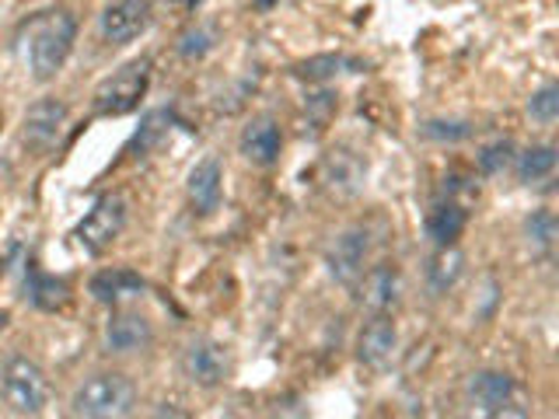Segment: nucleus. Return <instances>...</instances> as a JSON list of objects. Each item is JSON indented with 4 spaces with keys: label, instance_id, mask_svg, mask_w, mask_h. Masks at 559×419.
<instances>
[{
    "label": "nucleus",
    "instance_id": "nucleus-1",
    "mask_svg": "<svg viewBox=\"0 0 559 419\" xmlns=\"http://www.w3.org/2000/svg\"><path fill=\"white\" fill-rule=\"evenodd\" d=\"M77 42V18L70 11H46L28 25V70L36 81H53L64 70Z\"/></svg>",
    "mask_w": 559,
    "mask_h": 419
},
{
    "label": "nucleus",
    "instance_id": "nucleus-2",
    "mask_svg": "<svg viewBox=\"0 0 559 419\" xmlns=\"http://www.w3.org/2000/svg\"><path fill=\"white\" fill-rule=\"evenodd\" d=\"M136 409V384L119 370H102L74 388L70 413L77 419H130Z\"/></svg>",
    "mask_w": 559,
    "mask_h": 419
},
{
    "label": "nucleus",
    "instance_id": "nucleus-3",
    "mask_svg": "<svg viewBox=\"0 0 559 419\" xmlns=\"http://www.w3.org/2000/svg\"><path fill=\"white\" fill-rule=\"evenodd\" d=\"M0 395L18 416H42L46 406L53 402L50 375L25 353H14L0 367Z\"/></svg>",
    "mask_w": 559,
    "mask_h": 419
},
{
    "label": "nucleus",
    "instance_id": "nucleus-4",
    "mask_svg": "<svg viewBox=\"0 0 559 419\" xmlns=\"http://www.w3.org/2000/svg\"><path fill=\"white\" fill-rule=\"evenodd\" d=\"M147 88H151V60H130V64L113 70L95 88L91 108H95V116H105V119L130 116L133 108L144 102Z\"/></svg>",
    "mask_w": 559,
    "mask_h": 419
},
{
    "label": "nucleus",
    "instance_id": "nucleus-5",
    "mask_svg": "<svg viewBox=\"0 0 559 419\" xmlns=\"http://www.w3.org/2000/svg\"><path fill=\"white\" fill-rule=\"evenodd\" d=\"M127 221H130L127 199H122V196H102L99 204L81 217V224L74 227V238L88 256H102L105 248H113L116 238L127 231Z\"/></svg>",
    "mask_w": 559,
    "mask_h": 419
},
{
    "label": "nucleus",
    "instance_id": "nucleus-6",
    "mask_svg": "<svg viewBox=\"0 0 559 419\" xmlns=\"http://www.w3.org/2000/svg\"><path fill=\"white\" fill-rule=\"evenodd\" d=\"M182 375L199 388H221L231 378V353L210 336H196L182 350Z\"/></svg>",
    "mask_w": 559,
    "mask_h": 419
},
{
    "label": "nucleus",
    "instance_id": "nucleus-7",
    "mask_svg": "<svg viewBox=\"0 0 559 419\" xmlns=\"http://www.w3.org/2000/svg\"><path fill=\"white\" fill-rule=\"evenodd\" d=\"M67 119H70V108L64 99H39L25 108V119H22V140L32 150H50L60 133H64L67 127Z\"/></svg>",
    "mask_w": 559,
    "mask_h": 419
},
{
    "label": "nucleus",
    "instance_id": "nucleus-8",
    "mask_svg": "<svg viewBox=\"0 0 559 419\" xmlns=\"http://www.w3.org/2000/svg\"><path fill=\"white\" fill-rule=\"evenodd\" d=\"M367 231L364 227H347L329 248H325V270L336 279V284L353 287L356 279L364 273V262H367Z\"/></svg>",
    "mask_w": 559,
    "mask_h": 419
},
{
    "label": "nucleus",
    "instance_id": "nucleus-9",
    "mask_svg": "<svg viewBox=\"0 0 559 419\" xmlns=\"http://www.w3.org/2000/svg\"><path fill=\"white\" fill-rule=\"evenodd\" d=\"M147 25H151V0H113L99 18L102 39L108 45L133 42L136 36L147 32Z\"/></svg>",
    "mask_w": 559,
    "mask_h": 419
},
{
    "label": "nucleus",
    "instance_id": "nucleus-10",
    "mask_svg": "<svg viewBox=\"0 0 559 419\" xmlns=\"http://www.w3.org/2000/svg\"><path fill=\"white\" fill-rule=\"evenodd\" d=\"M395 350H399V329L392 315H370L361 325V336H356V361L370 370H381L392 364Z\"/></svg>",
    "mask_w": 559,
    "mask_h": 419
},
{
    "label": "nucleus",
    "instance_id": "nucleus-11",
    "mask_svg": "<svg viewBox=\"0 0 559 419\" xmlns=\"http://www.w3.org/2000/svg\"><path fill=\"white\" fill-rule=\"evenodd\" d=\"M356 301H361L370 315H388L392 307L399 304V293H402V276L392 262H378V266H370L367 273H361L356 279Z\"/></svg>",
    "mask_w": 559,
    "mask_h": 419
},
{
    "label": "nucleus",
    "instance_id": "nucleus-12",
    "mask_svg": "<svg viewBox=\"0 0 559 419\" xmlns=\"http://www.w3.org/2000/svg\"><path fill=\"white\" fill-rule=\"evenodd\" d=\"M154 343V325L147 315L127 312V307H116L105 322V346L108 353H140Z\"/></svg>",
    "mask_w": 559,
    "mask_h": 419
},
{
    "label": "nucleus",
    "instance_id": "nucleus-13",
    "mask_svg": "<svg viewBox=\"0 0 559 419\" xmlns=\"http://www.w3.org/2000/svg\"><path fill=\"white\" fill-rule=\"evenodd\" d=\"M238 150L245 161H252L256 168H273L280 161V150H284V133H280L276 119L259 116L242 130Z\"/></svg>",
    "mask_w": 559,
    "mask_h": 419
},
{
    "label": "nucleus",
    "instance_id": "nucleus-14",
    "mask_svg": "<svg viewBox=\"0 0 559 419\" xmlns=\"http://www.w3.org/2000/svg\"><path fill=\"white\" fill-rule=\"evenodd\" d=\"M364 175H367L364 161L347 147H333L318 165V179L325 182V189L336 196H353L364 185Z\"/></svg>",
    "mask_w": 559,
    "mask_h": 419
},
{
    "label": "nucleus",
    "instance_id": "nucleus-15",
    "mask_svg": "<svg viewBox=\"0 0 559 419\" xmlns=\"http://www.w3.org/2000/svg\"><path fill=\"white\" fill-rule=\"evenodd\" d=\"M185 193H190V204L196 213L210 217L217 207H221L224 196V172L217 158H204L190 168V179H185Z\"/></svg>",
    "mask_w": 559,
    "mask_h": 419
},
{
    "label": "nucleus",
    "instance_id": "nucleus-16",
    "mask_svg": "<svg viewBox=\"0 0 559 419\" xmlns=\"http://www.w3.org/2000/svg\"><path fill=\"white\" fill-rule=\"evenodd\" d=\"M144 276L127 270V266H119V270H102L91 276V298L102 301V304H119V301H127V298H136V293H144Z\"/></svg>",
    "mask_w": 559,
    "mask_h": 419
},
{
    "label": "nucleus",
    "instance_id": "nucleus-17",
    "mask_svg": "<svg viewBox=\"0 0 559 419\" xmlns=\"http://www.w3.org/2000/svg\"><path fill=\"white\" fill-rule=\"evenodd\" d=\"M465 224H469V210H465L461 204H452V199H438L427 213V238L433 245L447 248L461 238Z\"/></svg>",
    "mask_w": 559,
    "mask_h": 419
},
{
    "label": "nucleus",
    "instance_id": "nucleus-18",
    "mask_svg": "<svg viewBox=\"0 0 559 419\" xmlns=\"http://www.w3.org/2000/svg\"><path fill=\"white\" fill-rule=\"evenodd\" d=\"M458 419H532L528 413V402L521 395L515 398H469L458 406Z\"/></svg>",
    "mask_w": 559,
    "mask_h": 419
},
{
    "label": "nucleus",
    "instance_id": "nucleus-19",
    "mask_svg": "<svg viewBox=\"0 0 559 419\" xmlns=\"http://www.w3.org/2000/svg\"><path fill=\"white\" fill-rule=\"evenodd\" d=\"M461 270H465V256L458 252V248L455 245L441 248V252L427 262V287H430V293H447V290H452L458 284Z\"/></svg>",
    "mask_w": 559,
    "mask_h": 419
},
{
    "label": "nucleus",
    "instance_id": "nucleus-20",
    "mask_svg": "<svg viewBox=\"0 0 559 419\" xmlns=\"http://www.w3.org/2000/svg\"><path fill=\"white\" fill-rule=\"evenodd\" d=\"M465 395L469 398H515L521 395V388L518 381L507 375V370H476V375H469V384H465Z\"/></svg>",
    "mask_w": 559,
    "mask_h": 419
},
{
    "label": "nucleus",
    "instance_id": "nucleus-21",
    "mask_svg": "<svg viewBox=\"0 0 559 419\" xmlns=\"http://www.w3.org/2000/svg\"><path fill=\"white\" fill-rule=\"evenodd\" d=\"M28 301H32L39 312H60L70 301V284L67 279L32 273V284H28Z\"/></svg>",
    "mask_w": 559,
    "mask_h": 419
},
{
    "label": "nucleus",
    "instance_id": "nucleus-22",
    "mask_svg": "<svg viewBox=\"0 0 559 419\" xmlns=\"http://www.w3.org/2000/svg\"><path fill=\"white\" fill-rule=\"evenodd\" d=\"M552 168H556V147L552 144H535V147H528V150L518 154V179L524 185L549 179Z\"/></svg>",
    "mask_w": 559,
    "mask_h": 419
},
{
    "label": "nucleus",
    "instance_id": "nucleus-23",
    "mask_svg": "<svg viewBox=\"0 0 559 419\" xmlns=\"http://www.w3.org/2000/svg\"><path fill=\"white\" fill-rule=\"evenodd\" d=\"M559 235V224H556V213L552 210H532V217L524 221V238L532 248H538V252H549L552 241Z\"/></svg>",
    "mask_w": 559,
    "mask_h": 419
},
{
    "label": "nucleus",
    "instance_id": "nucleus-24",
    "mask_svg": "<svg viewBox=\"0 0 559 419\" xmlns=\"http://www.w3.org/2000/svg\"><path fill=\"white\" fill-rule=\"evenodd\" d=\"M510 161H515V144H510V140H493V144H486L476 158L483 175H500L504 168H510Z\"/></svg>",
    "mask_w": 559,
    "mask_h": 419
},
{
    "label": "nucleus",
    "instance_id": "nucleus-25",
    "mask_svg": "<svg viewBox=\"0 0 559 419\" xmlns=\"http://www.w3.org/2000/svg\"><path fill=\"white\" fill-rule=\"evenodd\" d=\"M528 116H532L535 122H542V127L556 122V116H559V84L538 88L535 95L528 99Z\"/></svg>",
    "mask_w": 559,
    "mask_h": 419
},
{
    "label": "nucleus",
    "instance_id": "nucleus-26",
    "mask_svg": "<svg viewBox=\"0 0 559 419\" xmlns=\"http://www.w3.org/2000/svg\"><path fill=\"white\" fill-rule=\"evenodd\" d=\"M343 64H347L343 56L325 53V56H312V60H304V64L294 67V74L304 77V81H329L333 74H339V67H343Z\"/></svg>",
    "mask_w": 559,
    "mask_h": 419
},
{
    "label": "nucleus",
    "instance_id": "nucleus-27",
    "mask_svg": "<svg viewBox=\"0 0 559 419\" xmlns=\"http://www.w3.org/2000/svg\"><path fill=\"white\" fill-rule=\"evenodd\" d=\"M165 130H168V113H151L144 119V127H140L136 136H133V150H140V154L151 150L165 136Z\"/></svg>",
    "mask_w": 559,
    "mask_h": 419
},
{
    "label": "nucleus",
    "instance_id": "nucleus-28",
    "mask_svg": "<svg viewBox=\"0 0 559 419\" xmlns=\"http://www.w3.org/2000/svg\"><path fill=\"white\" fill-rule=\"evenodd\" d=\"M213 50V36L207 32V28H190L182 39H179V53L185 60H196V56H207Z\"/></svg>",
    "mask_w": 559,
    "mask_h": 419
},
{
    "label": "nucleus",
    "instance_id": "nucleus-29",
    "mask_svg": "<svg viewBox=\"0 0 559 419\" xmlns=\"http://www.w3.org/2000/svg\"><path fill=\"white\" fill-rule=\"evenodd\" d=\"M424 136H430V140H465V136H472V127H469V122L430 119V122H424Z\"/></svg>",
    "mask_w": 559,
    "mask_h": 419
},
{
    "label": "nucleus",
    "instance_id": "nucleus-30",
    "mask_svg": "<svg viewBox=\"0 0 559 419\" xmlns=\"http://www.w3.org/2000/svg\"><path fill=\"white\" fill-rule=\"evenodd\" d=\"M273 4H276V0H256V8H259V11H270Z\"/></svg>",
    "mask_w": 559,
    "mask_h": 419
}]
</instances>
